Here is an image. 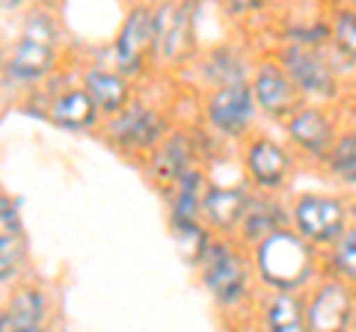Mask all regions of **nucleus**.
<instances>
[{
  "label": "nucleus",
  "mask_w": 356,
  "mask_h": 332,
  "mask_svg": "<svg viewBox=\"0 0 356 332\" xmlns=\"http://www.w3.org/2000/svg\"><path fill=\"white\" fill-rule=\"evenodd\" d=\"M255 270L273 291L300 294L318 273V247L294 229H280L255 247Z\"/></svg>",
  "instance_id": "obj_1"
},
{
  "label": "nucleus",
  "mask_w": 356,
  "mask_h": 332,
  "mask_svg": "<svg viewBox=\"0 0 356 332\" xmlns=\"http://www.w3.org/2000/svg\"><path fill=\"white\" fill-rule=\"evenodd\" d=\"M350 226V199L336 193H303L291 208V229L315 247H330Z\"/></svg>",
  "instance_id": "obj_2"
},
{
  "label": "nucleus",
  "mask_w": 356,
  "mask_h": 332,
  "mask_svg": "<svg viewBox=\"0 0 356 332\" xmlns=\"http://www.w3.org/2000/svg\"><path fill=\"white\" fill-rule=\"evenodd\" d=\"M309 332H356V288L341 279H321L306 297Z\"/></svg>",
  "instance_id": "obj_3"
},
{
  "label": "nucleus",
  "mask_w": 356,
  "mask_h": 332,
  "mask_svg": "<svg viewBox=\"0 0 356 332\" xmlns=\"http://www.w3.org/2000/svg\"><path fill=\"white\" fill-rule=\"evenodd\" d=\"M282 69L294 81L300 95L315 101H332L339 95V69L324 48L288 45L282 51Z\"/></svg>",
  "instance_id": "obj_4"
},
{
  "label": "nucleus",
  "mask_w": 356,
  "mask_h": 332,
  "mask_svg": "<svg viewBox=\"0 0 356 332\" xmlns=\"http://www.w3.org/2000/svg\"><path fill=\"white\" fill-rule=\"evenodd\" d=\"M285 131H288V137H291V142L300 151H306L315 160H324V163L330 160V154H332V149H336V142L341 137L332 113L321 104H303L291 119L285 122Z\"/></svg>",
  "instance_id": "obj_5"
},
{
  "label": "nucleus",
  "mask_w": 356,
  "mask_h": 332,
  "mask_svg": "<svg viewBox=\"0 0 356 332\" xmlns=\"http://www.w3.org/2000/svg\"><path fill=\"white\" fill-rule=\"evenodd\" d=\"M252 98L267 116L273 119H291L303 107V95L294 86V81L285 74L282 65L261 63L252 74Z\"/></svg>",
  "instance_id": "obj_6"
},
{
  "label": "nucleus",
  "mask_w": 356,
  "mask_h": 332,
  "mask_svg": "<svg viewBox=\"0 0 356 332\" xmlns=\"http://www.w3.org/2000/svg\"><path fill=\"white\" fill-rule=\"evenodd\" d=\"M202 273H205L208 288L222 303H235L247 291V267H243L241 256L229 243H220V240L208 243V249L202 256Z\"/></svg>",
  "instance_id": "obj_7"
},
{
  "label": "nucleus",
  "mask_w": 356,
  "mask_h": 332,
  "mask_svg": "<svg viewBox=\"0 0 356 332\" xmlns=\"http://www.w3.org/2000/svg\"><path fill=\"white\" fill-rule=\"evenodd\" d=\"M211 122L222 131V134H243L252 122L255 113V98L250 83H235V86H220L217 95L208 104Z\"/></svg>",
  "instance_id": "obj_8"
},
{
  "label": "nucleus",
  "mask_w": 356,
  "mask_h": 332,
  "mask_svg": "<svg viewBox=\"0 0 356 332\" xmlns=\"http://www.w3.org/2000/svg\"><path fill=\"white\" fill-rule=\"evenodd\" d=\"M247 169L259 187L276 190L291 175V158H288V151L276 140L261 137L247 149Z\"/></svg>",
  "instance_id": "obj_9"
},
{
  "label": "nucleus",
  "mask_w": 356,
  "mask_h": 332,
  "mask_svg": "<svg viewBox=\"0 0 356 332\" xmlns=\"http://www.w3.org/2000/svg\"><path fill=\"white\" fill-rule=\"evenodd\" d=\"M51 42H54L51 24L44 18H33L24 42L18 45V51L13 53V63H9L13 74H18V77H39L51 63Z\"/></svg>",
  "instance_id": "obj_10"
},
{
  "label": "nucleus",
  "mask_w": 356,
  "mask_h": 332,
  "mask_svg": "<svg viewBox=\"0 0 356 332\" xmlns=\"http://www.w3.org/2000/svg\"><path fill=\"white\" fill-rule=\"evenodd\" d=\"M264 326L267 332H309L306 297L273 291L264 303Z\"/></svg>",
  "instance_id": "obj_11"
},
{
  "label": "nucleus",
  "mask_w": 356,
  "mask_h": 332,
  "mask_svg": "<svg viewBox=\"0 0 356 332\" xmlns=\"http://www.w3.org/2000/svg\"><path fill=\"white\" fill-rule=\"evenodd\" d=\"M187 36H191V6L187 3H166L154 13V42L161 45V51H184Z\"/></svg>",
  "instance_id": "obj_12"
},
{
  "label": "nucleus",
  "mask_w": 356,
  "mask_h": 332,
  "mask_svg": "<svg viewBox=\"0 0 356 332\" xmlns=\"http://www.w3.org/2000/svg\"><path fill=\"white\" fill-rule=\"evenodd\" d=\"M250 196L241 190V187H214V190L205 193V214L214 226L220 229H235L243 223V214H247Z\"/></svg>",
  "instance_id": "obj_13"
},
{
  "label": "nucleus",
  "mask_w": 356,
  "mask_h": 332,
  "mask_svg": "<svg viewBox=\"0 0 356 332\" xmlns=\"http://www.w3.org/2000/svg\"><path fill=\"white\" fill-rule=\"evenodd\" d=\"M152 39H154V18L146 9H137V13L128 18V24L119 36V63L125 65V69H137L140 57L146 53Z\"/></svg>",
  "instance_id": "obj_14"
},
{
  "label": "nucleus",
  "mask_w": 356,
  "mask_h": 332,
  "mask_svg": "<svg viewBox=\"0 0 356 332\" xmlns=\"http://www.w3.org/2000/svg\"><path fill=\"white\" fill-rule=\"evenodd\" d=\"M241 229H243V235L250 240H255V247H259V243L264 238H270L273 231L288 229V217L273 199H250Z\"/></svg>",
  "instance_id": "obj_15"
},
{
  "label": "nucleus",
  "mask_w": 356,
  "mask_h": 332,
  "mask_svg": "<svg viewBox=\"0 0 356 332\" xmlns=\"http://www.w3.org/2000/svg\"><path fill=\"white\" fill-rule=\"evenodd\" d=\"M327 273L356 288V226L350 223L327 247Z\"/></svg>",
  "instance_id": "obj_16"
},
{
  "label": "nucleus",
  "mask_w": 356,
  "mask_h": 332,
  "mask_svg": "<svg viewBox=\"0 0 356 332\" xmlns=\"http://www.w3.org/2000/svg\"><path fill=\"white\" fill-rule=\"evenodd\" d=\"M330 45L336 51V57L356 65V9L341 6L332 13L330 21Z\"/></svg>",
  "instance_id": "obj_17"
},
{
  "label": "nucleus",
  "mask_w": 356,
  "mask_h": 332,
  "mask_svg": "<svg viewBox=\"0 0 356 332\" xmlns=\"http://www.w3.org/2000/svg\"><path fill=\"white\" fill-rule=\"evenodd\" d=\"M327 166L339 181L356 187V125L341 131V137L336 142V149H332Z\"/></svg>",
  "instance_id": "obj_18"
},
{
  "label": "nucleus",
  "mask_w": 356,
  "mask_h": 332,
  "mask_svg": "<svg viewBox=\"0 0 356 332\" xmlns=\"http://www.w3.org/2000/svg\"><path fill=\"white\" fill-rule=\"evenodd\" d=\"M116 134L125 142H137V146H146L158 134V116H152L149 110H131L116 122Z\"/></svg>",
  "instance_id": "obj_19"
},
{
  "label": "nucleus",
  "mask_w": 356,
  "mask_h": 332,
  "mask_svg": "<svg viewBox=\"0 0 356 332\" xmlns=\"http://www.w3.org/2000/svg\"><path fill=\"white\" fill-rule=\"evenodd\" d=\"M89 98H95L102 107H107V110H116V107H122L125 104V95H128V90H125V83L119 81L116 74H104V72H92L89 74Z\"/></svg>",
  "instance_id": "obj_20"
},
{
  "label": "nucleus",
  "mask_w": 356,
  "mask_h": 332,
  "mask_svg": "<svg viewBox=\"0 0 356 332\" xmlns=\"http://www.w3.org/2000/svg\"><path fill=\"white\" fill-rule=\"evenodd\" d=\"M54 119L69 128L89 125V119H92V98L86 92H72V95L60 98V104L54 107Z\"/></svg>",
  "instance_id": "obj_21"
},
{
  "label": "nucleus",
  "mask_w": 356,
  "mask_h": 332,
  "mask_svg": "<svg viewBox=\"0 0 356 332\" xmlns=\"http://www.w3.org/2000/svg\"><path fill=\"white\" fill-rule=\"evenodd\" d=\"M205 196H202V179L196 172H187L181 179V196H178V208H175V217H178V226L181 223H193L196 211L202 208Z\"/></svg>",
  "instance_id": "obj_22"
},
{
  "label": "nucleus",
  "mask_w": 356,
  "mask_h": 332,
  "mask_svg": "<svg viewBox=\"0 0 356 332\" xmlns=\"http://www.w3.org/2000/svg\"><path fill=\"white\" fill-rule=\"evenodd\" d=\"M39 308H42V300L36 291H24L18 294L13 300V308H9V320H13L15 332L18 329H36V320H39Z\"/></svg>",
  "instance_id": "obj_23"
},
{
  "label": "nucleus",
  "mask_w": 356,
  "mask_h": 332,
  "mask_svg": "<svg viewBox=\"0 0 356 332\" xmlns=\"http://www.w3.org/2000/svg\"><path fill=\"white\" fill-rule=\"evenodd\" d=\"M208 243H211L208 235L196 223H181L178 226V247H181V252L191 261H202Z\"/></svg>",
  "instance_id": "obj_24"
},
{
  "label": "nucleus",
  "mask_w": 356,
  "mask_h": 332,
  "mask_svg": "<svg viewBox=\"0 0 356 332\" xmlns=\"http://www.w3.org/2000/svg\"><path fill=\"white\" fill-rule=\"evenodd\" d=\"M187 154H191V149H187V142H184V140L166 142V146H163V154H161V172H178V169H184Z\"/></svg>",
  "instance_id": "obj_25"
},
{
  "label": "nucleus",
  "mask_w": 356,
  "mask_h": 332,
  "mask_svg": "<svg viewBox=\"0 0 356 332\" xmlns=\"http://www.w3.org/2000/svg\"><path fill=\"white\" fill-rule=\"evenodd\" d=\"M15 267V243L9 238H0V276L13 273Z\"/></svg>",
  "instance_id": "obj_26"
},
{
  "label": "nucleus",
  "mask_w": 356,
  "mask_h": 332,
  "mask_svg": "<svg viewBox=\"0 0 356 332\" xmlns=\"http://www.w3.org/2000/svg\"><path fill=\"white\" fill-rule=\"evenodd\" d=\"M0 226H6V229H15L18 226V219H15V208L9 199H0Z\"/></svg>",
  "instance_id": "obj_27"
},
{
  "label": "nucleus",
  "mask_w": 356,
  "mask_h": 332,
  "mask_svg": "<svg viewBox=\"0 0 356 332\" xmlns=\"http://www.w3.org/2000/svg\"><path fill=\"white\" fill-rule=\"evenodd\" d=\"M18 332H39V329H18Z\"/></svg>",
  "instance_id": "obj_28"
}]
</instances>
